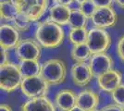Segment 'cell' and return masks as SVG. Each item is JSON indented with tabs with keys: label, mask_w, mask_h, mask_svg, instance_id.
I'll list each match as a JSON object with an SVG mask.
<instances>
[{
	"label": "cell",
	"mask_w": 124,
	"mask_h": 111,
	"mask_svg": "<svg viewBox=\"0 0 124 111\" xmlns=\"http://www.w3.org/2000/svg\"><path fill=\"white\" fill-rule=\"evenodd\" d=\"M19 13L27 16L31 21L41 19L50 4L49 0H13Z\"/></svg>",
	"instance_id": "obj_4"
},
{
	"label": "cell",
	"mask_w": 124,
	"mask_h": 111,
	"mask_svg": "<svg viewBox=\"0 0 124 111\" xmlns=\"http://www.w3.org/2000/svg\"><path fill=\"white\" fill-rule=\"evenodd\" d=\"M21 42L20 32L12 24L4 23L0 27V46L6 50L15 49Z\"/></svg>",
	"instance_id": "obj_11"
},
{
	"label": "cell",
	"mask_w": 124,
	"mask_h": 111,
	"mask_svg": "<svg viewBox=\"0 0 124 111\" xmlns=\"http://www.w3.org/2000/svg\"><path fill=\"white\" fill-rule=\"evenodd\" d=\"M116 2V4L119 6L120 8L124 9V0H114Z\"/></svg>",
	"instance_id": "obj_31"
},
{
	"label": "cell",
	"mask_w": 124,
	"mask_h": 111,
	"mask_svg": "<svg viewBox=\"0 0 124 111\" xmlns=\"http://www.w3.org/2000/svg\"><path fill=\"white\" fill-rule=\"evenodd\" d=\"M40 76L49 85L57 86L61 84L66 80L67 76L66 64L61 59H48L42 64Z\"/></svg>",
	"instance_id": "obj_2"
},
{
	"label": "cell",
	"mask_w": 124,
	"mask_h": 111,
	"mask_svg": "<svg viewBox=\"0 0 124 111\" xmlns=\"http://www.w3.org/2000/svg\"><path fill=\"white\" fill-rule=\"evenodd\" d=\"M92 22L95 28L107 29L114 27L118 21L117 13L112 7H98L92 17Z\"/></svg>",
	"instance_id": "obj_9"
},
{
	"label": "cell",
	"mask_w": 124,
	"mask_h": 111,
	"mask_svg": "<svg viewBox=\"0 0 124 111\" xmlns=\"http://www.w3.org/2000/svg\"><path fill=\"white\" fill-rule=\"evenodd\" d=\"M99 105V96L91 89L81 91L77 95V106L83 111L96 109Z\"/></svg>",
	"instance_id": "obj_15"
},
{
	"label": "cell",
	"mask_w": 124,
	"mask_h": 111,
	"mask_svg": "<svg viewBox=\"0 0 124 111\" xmlns=\"http://www.w3.org/2000/svg\"><path fill=\"white\" fill-rule=\"evenodd\" d=\"M122 107V111H124V106H121Z\"/></svg>",
	"instance_id": "obj_35"
},
{
	"label": "cell",
	"mask_w": 124,
	"mask_h": 111,
	"mask_svg": "<svg viewBox=\"0 0 124 111\" xmlns=\"http://www.w3.org/2000/svg\"><path fill=\"white\" fill-rule=\"evenodd\" d=\"M79 8L88 19H92L94 12L97 9V7L94 5L92 0H84L79 5Z\"/></svg>",
	"instance_id": "obj_23"
},
{
	"label": "cell",
	"mask_w": 124,
	"mask_h": 111,
	"mask_svg": "<svg viewBox=\"0 0 124 111\" xmlns=\"http://www.w3.org/2000/svg\"><path fill=\"white\" fill-rule=\"evenodd\" d=\"M54 105L47 96L36 97L27 100L21 106V111H57Z\"/></svg>",
	"instance_id": "obj_14"
},
{
	"label": "cell",
	"mask_w": 124,
	"mask_h": 111,
	"mask_svg": "<svg viewBox=\"0 0 124 111\" xmlns=\"http://www.w3.org/2000/svg\"><path fill=\"white\" fill-rule=\"evenodd\" d=\"M88 31L86 28H70L69 32V41L73 45L87 44Z\"/></svg>",
	"instance_id": "obj_19"
},
{
	"label": "cell",
	"mask_w": 124,
	"mask_h": 111,
	"mask_svg": "<svg viewBox=\"0 0 124 111\" xmlns=\"http://www.w3.org/2000/svg\"><path fill=\"white\" fill-rule=\"evenodd\" d=\"M75 0H56V4H60V5L69 6L71 5Z\"/></svg>",
	"instance_id": "obj_29"
},
{
	"label": "cell",
	"mask_w": 124,
	"mask_h": 111,
	"mask_svg": "<svg viewBox=\"0 0 124 111\" xmlns=\"http://www.w3.org/2000/svg\"><path fill=\"white\" fill-rule=\"evenodd\" d=\"M88 63L93 71V77L96 78L113 69L114 67L113 58L107 53L93 54Z\"/></svg>",
	"instance_id": "obj_8"
},
{
	"label": "cell",
	"mask_w": 124,
	"mask_h": 111,
	"mask_svg": "<svg viewBox=\"0 0 124 111\" xmlns=\"http://www.w3.org/2000/svg\"><path fill=\"white\" fill-rule=\"evenodd\" d=\"M100 111H122V107L116 104H111L104 106L102 109H100Z\"/></svg>",
	"instance_id": "obj_27"
},
{
	"label": "cell",
	"mask_w": 124,
	"mask_h": 111,
	"mask_svg": "<svg viewBox=\"0 0 124 111\" xmlns=\"http://www.w3.org/2000/svg\"><path fill=\"white\" fill-rule=\"evenodd\" d=\"M19 14V10L16 5L11 2L1 3L0 5V16L4 21H13L16 16Z\"/></svg>",
	"instance_id": "obj_20"
},
{
	"label": "cell",
	"mask_w": 124,
	"mask_h": 111,
	"mask_svg": "<svg viewBox=\"0 0 124 111\" xmlns=\"http://www.w3.org/2000/svg\"><path fill=\"white\" fill-rule=\"evenodd\" d=\"M65 37L63 27L51 21H46L39 24L35 31V40L40 45L47 49L60 46Z\"/></svg>",
	"instance_id": "obj_1"
},
{
	"label": "cell",
	"mask_w": 124,
	"mask_h": 111,
	"mask_svg": "<svg viewBox=\"0 0 124 111\" xmlns=\"http://www.w3.org/2000/svg\"><path fill=\"white\" fill-rule=\"evenodd\" d=\"M41 45L36 40L31 38L22 39L15 48L16 57L20 61L39 60L41 58Z\"/></svg>",
	"instance_id": "obj_7"
},
{
	"label": "cell",
	"mask_w": 124,
	"mask_h": 111,
	"mask_svg": "<svg viewBox=\"0 0 124 111\" xmlns=\"http://www.w3.org/2000/svg\"><path fill=\"white\" fill-rule=\"evenodd\" d=\"M23 76L19 65L12 62L0 66V87L7 93H12L21 88Z\"/></svg>",
	"instance_id": "obj_3"
},
{
	"label": "cell",
	"mask_w": 124,
	"mask_h": 111,
	"mask_svg": "<svg viewBox=\"0 0 124 111\" xmlns=\"http://www.w3.org/2000/svg\"><path fill=\"white\" fill-rule=\"evenodd\" d=\"M111 96L114 104L119 106H124V84L119 85L113 93H111Z\"/></svg>",
	"instance_id": "obj_24"
},
{
	"label": "cell",
	"mask_w": 124,
	"mask_h": 111,
	"mask_svg": "<svg viewBox=\"0 0 124 111\" xmlns=\"http://www.w3.org/2000/svg\"><path fill=\"white\" fill-rule=\"evenodd\" d=\"M8 50H6L4 48L1 47V64H0V66H2V65H5V64L8 63L9 61H8V52H7Z\"/></svg>",
	"instance_id": "obj_28"
},
{
	"label": "cell",
	"mask_w": 124,
	"mask_h": 111,
	"mask_svg": "<svg viewBox=\"0 0 124 111\" xmlns=\"http://www.w3.org/2000/svg\"><path fill=\"white\" fill-rule=\"evenodd\" d=\"M55 105L59 111H70L77 106V95L70 89H63L55 97Z\"/></svg>",
	"instance_id": "obj_13"
},
{
	"label": "cell",
	"mask_w": 124,
	"mask_h": 111,
	"mask_svg": "<svg viewBox=\"0 0 124 111\" xmlns=\"http://www.w3.org/2000/svg\"><path fill=\"white\" fill-rule=\"evenodd\" d=\"M23 78L39 76L41 74L42 64L39 63V60H24L20 61L18 64Z\"/></svg>",
	"instance_id": "obj_17"
},
{
	"label": "cell",
	"mask_w": 124,
	"mask_h": 111,
	"mask_svg": "<svg viewBox=\"0 0 124 111\" xmlns=\"http://www.w3.org/2000/svg\"><path fill=\"white\" fill-rule=\"evenodd\" d=\"M71 8L68 6L56 4L49 8V19L53 22H56L60 26L69 24Z\"/></svg>",
	"instance_id": "obj_16"
},
{
	"label": "cell",
	"mask_w": 124,
	"mask_h": 111,
	"mask_svg": "<svg viewBox=\"0 0 124 111\" xmlns=\"http://www.w3.org/2000/svg\"><path fill=\"white\" fill-rule=\"evenodd\" d=\"M0 1H1V3H6V2H11L13 0H0Z\"/></svg>",
	"instance_id": "obj_33"
},
{
	"label": "cell",
	"mask_w": 124,
	"mask_h": 111,
	"mask_svg": "<svg viewBox=\"0 0 124 111\" xmlns=\"http://www.w3.org/2000/svg\"><path fill=\"white\" fill-rule=\"evenodd\" d=\"M111 36L105 29L93 28L88 31L87 44L92 54L106 53L111 45Z\"/></svg>",
	"instance_id": "obj_6"
},
{
	"label": "cell",
	"mask_w": 124,
	"mask_h": 111,
	"mask_svg": "<svg viewBox=\"0 0 124 111\" xmlns=\"http://www.w3.org/2000/svg\"><path fill=\"white\" fill-rule=\"evenodd\" d=\"M117 54L121 62L124 63V35L120 37L117 44Z\"/></svg>",
	"instance_id": "obj_25"
},
{
	"label": "cell",
	"mask_w": 124,
	"mask_h": 111,
	"mask_svg": "<svg viewBox=\"0 0 124 111\" xmlns=\"http://www.w3.org/2000/svg\"><path fill=\"white\" fill-rule=\"evenodd\" d=\"M88 18L80 8H71L70 16L69 20V25L70 28H86Z\"/></svg>",
	"instance_id": "obj_21"
},
{
	"label": "cell",
	"mask_w": 124,
	"mask_h": 111,
	"mask_svg": "<svg viewBox=\"0 0 124 111\" xmlns=\"http://www.w3.org/2000/svg\"><path fill=\"white\" fill-rule=\"evenodd\" d=\"M73 83L78 87H85L93 80V74L87 62H77L73 64L70 69Z\"/></svg>",
	"instance_id": "obj_10"
},
{
	"label": "cell",
	"mask_w": 124,
	"mask_h": 111,
	"mask_svg": "<svg viewBox=\"0 0 124 111\" xmlns=\"http://www.w3.org/2000/svg\"><path fill=\"white\" fill-rule=\"evenodd\" d=\"M92 55L93 54L91 52L87 44L73 45L70 51L71 58L76 63L77 62H87V60L91 58Z\"/></svg>",
	"instance_id": "obj_18"
},
{
	"label": "cell",
	"mask_w": 124,
	"mask_h": 111,
	"mask_svg": "<svg viewBox=\"0 0 124 111\" xmlns=\"http://www.w3.org/2000/svg\"><path fill=\"white\" fill-rule=\"evenodd\" d=\"M91 111H100V110H97V109H94V110H91Z\"/></svg>",
	"instance_id": "obj_34"
},
{
	"label": "cell",
	"mask_w": 124,
	"mask_h": 111,
	"mask_svg": "<svg viewBox=\"0 0 124 111\" xmlns=\"http://www.w3.org/2000/svg\"><path fill=\"white\" fill-rule=\"evenodd\" d=\"M97 83L102 91L111 94L122 84V74L119 70L111 69L97 78Z\"/></svg>",
	"instance_id": "obj_12"
},
{
	"label": "cell",
	"mask_w": 124,
	"mask_h": 111,
	"mask_svg": "<svg viewBox=\"0 0 124 111\" xmlns=\"http://www.w3.org/2000/svg\"><path fill=\"white\" fill-rule=\"evenodd\" d=\"M31 22L32 21L27 16L21 14V13H19L14 19V21H12V25L15 27L19 32H27L31 27Z\"/></svg>",
	"instance_id": "obj_22"
},
{
	"label": "cell",
	"mask_w": 124,
	"mask_h": 111,
	"mask_svg": "<svg viewBox=\"0 0 124 111\" xmlns=\"http://www.w3.org/2000/svg\"><path fill=\"white\" fill-rule=\"evenodd\" d=\"M94 5L98 7H112L114 0H92Z\"/></svg>",
	"instance_id": "obj_26"
},
{
	"label": "cell",
	"mask_w": 124,
	"mask_h": 111,
	"mask_svg": "<svg viewBox=\"0 0 124 111\" xmlns=\"http://www.w3.org/2000/svg\"><path fill=\"white\" fill-rule=\"evenodd\" d=\"M70 111H83V110H82L80 107H78V106H76L75 107H74V108H72V109H71Z\"/></svg>",
	"instance_id": "obj_32"
},
{
	"label": "cell",
	"mask_w": 124,
	"mask_h": 111,
	"mask_svg": "<svg viewBox=\"0 0 124 111\" xmlns=\"http://www.w3.org/2000/svg\"><path fill=\"white\" fill-rule=\"evenodd\" d=\"M0 111H12V108L8 104H1V106H0Z\"/></svg>",
	"instance_id": "obj_30"
},
{
	"label": "cell",
	"mask_w": 124,
	"mask_h": 111,
	"mask_svg": "<svg viewBox=\"0 0 124 111\" xmlns=\"http://www.w3.org/2000/svg\"><path fill=\"white\" fill-rule=\"evenodd\" d=\"M50 85L41 76H32L23 78L21 85V93L29 99L46 96Z\"/></svg>",
	"instance_id": "obj_5"
}]
</instances>
